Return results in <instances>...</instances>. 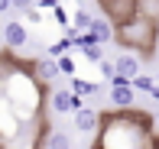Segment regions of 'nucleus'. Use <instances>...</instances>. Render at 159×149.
Instances as JSON below:
<instances>
[{"mask_svg":"<svg viewBox=\"0 0 159 149\" xmlns=\"http://www.w3.org/2000/svg\"><path fill=\"white\" fill-rule=\"evenodd\" d=\"M153 117L146 110L104 113L98 130V149H156Z\"/></svg>","mask_w":159,"mask_h":149,"instance_id":"nucleus-1","label":"nucleus"},{"mask_svg":"<svg viewBox=\"0 0 159 149\" xmlns=\"http://www.w3.org/2000/svg\"><path fill=\"white\" fill-rule=\"evenodd\" d=\"M0 94L13 104L23 123H36L42 113V81L33 68H20L16 62H0Z\"/></svg>","mask_w":159,"mask_h":149,"instance_id":"nucleus-2","label":"nucleus"},{"mask_svg":"<svg viewBox=\"0 0 159 149\" xmlns=\"http://www.w3.org/2000/svg\"><path fill=\"white\" fill-rule=\"evenodd\" d=\"M117 42L124 52H136V55H153V46H159V29H156V20L146 16V13H136L130 23L117 26Z\"/></svg>","mask_w":159,"mask_h":149,"instance_id":"nucleus-3","label":"nucleus"},{"mask_svg":"<svg viewBox=\"0 0 159 149\" xmlns=\"http://www.w3.org/2000/svg\"><path fill=\"white\" fill-rule=\"evenodd\" d=\"M23 117H20L16 110H13V104L7 101L3 94H0V143H7V139H16L20 133H23Z\"/></svg>","mask_w":159,"mask_h":149,"instance_id":"nucleus-4","label":"nucleus"},{"mask_svg":"<svg viewBox=\"0 0 159 149\" xmlns=\"http://www.w3.org/2000/svg\"><path fill=\"white\" fill-rule=\"evenodd\" d=\"M101 10H104V16L111 20L114 26H124L130 20L140 13V7H136V0H98Z\"/></svg>","mask_w":159,"mask_h":149,"instance_id":"nucleus-5","label":"nucleus"},{"mask_svg":"<svg viewBox=\"0 0 159 149\" xmlns=\"http://www.w3.org/2000/svg\"><path fill=\"white\" fill-rule=\"evenodd\" d=\"M49 107H52V113L71 117V113H78V110H81V97H78L71 88H55L52 94H49Z\"/></svg>","mask_w":159,"mask_h":149,"instance_id":"nucleus-6","label":"nucleus"},{"mask_svg":"<svg viewBox=\"0 0 159 149\" xmlns=\"http://www.w3.org/2000/svg\"><path fill=\"white\" fill-rule=\"evenodd\" d=\"M111 104H114L117 110H133V104H136V88H133V81L114 78V81H111Z\"/></svg>","mask_w":159,"mask_h":149,"instance_id":"nucleus-7","label":"nucleus"},{"mask_svg":"<svg viewBox=\"0 0 159 149\" xmlns=\"http://www.w3.org/2000/svg\"><path fill=\"white\" fill-rule=\"evenodd\" d=\"M101 120H104V113H98L91 107H81L78 113H71V123H75L78 133H98L101 130Z\"/></svg>","mask_w":159,"mask_h":149,"instance_id":"nucleus-8","label":"nucleus"},{"mask_svg":"<svg viewBox=\"0 0 159 149\" xmlns=\"http://www.w3.org/2000/svg\"><path fill=\"white\" fill-rule=\"evenodd\" d=\"M0 33H3L7 49H23L26 42H30V29H26V23H20V20H10Z\"/></svg>","mask_w":159,"mask_h":149,"instance_id":"nucleus-9","label":"nucleus"},{"mask_svg":"<svg viewBox=\"0 0 159 149\" xmlns=\"http://www.w3.org/2000/svg\"><path fill=\"white\" fill-rule=\"evenodd\" d=\"M33 65V75L39 78L42 84H52L55 78L62 75V68H59V59H52V55H46V59H36V62H30Z\"/></svg>","mask_w":159,"mask_h":149,"instance_id":"nucleus-10","label":"nucleus"},{"mask_svg":"<svg viewBox=\"0 0 159 149\" xmlns=\"http://www.w3.org/2000/svg\"><path fill=\"white\" fill-rule=\"evenodd\" d=\"M114 68H117V78L133 81V78L140 75V55L136 52H120L117 59H114Z\"/></svg>","mask_w":159,"mask_h":149,"instance_id":"nucleus-11","label":"nucleus"},{"mask_svg":"<svg viewBox=\"0 0 159 149\" xmlns=\"http://www.w3.org/2000/svg\"><path fill=\"white\" fill-rule=\"evenodd\" d=\"M91 36H94V42L98 46H107V42H114L117 39V26L111 23V20L104 16V13H101V16H94V23H91Z\"/></svg>","mask_w":159,"mask_h":149,"instance_id":"nucleus-12","label":"nucleus"},{"mask_svg":"<svg viewBox=\"0 0 159 149\" xmlns=\"http://www.w3.org/2000/svg\"><path fill=\"white\" fill-rule=\"evenodd\" d=\"M42 143H46V149H71V146H75V143H71V136H68V133H62V130H49Z\"/></svg>","mask_w":159,"mask_h":149,"instance_id":"nucleus-13","label":"nucleus"},{"mask_svg":"<svg viewBox=\"0 0 159 149\" xmlns=\"http://www.w3.org/2000/svg\"><path fill=\"white\" fill-rule=\"evenodd\" d=\"M91 23H94V13H91V10H84V7H78V10H75V16H71V29L88 33V29H91Z\"/></svg>","mask_w":159,"mask_h":149,"instance_id":"nucleus-14","label":"nucleus"},{"mask_svg":"<svg viewBox=\"0 0 159 149\" xmlns=\"http://www.w3.org/2000/svg\"><path fill=\"white\" fill-rule=\"evenodd\" d=\"M71 91H75V94L78 97H88V94H94V91H98V84L94 81H88V78H71Z\"/></svg>","mask_w":159,"mask_h":149,"instance_id":"nucleus-15","label":"nucleus"},{"mask_svg":"<svg viewBox=\"0 0 159 149\" xmlns=\"http://www.w3.org/2000/svg\"><path fill=\"white\" fill-rule=\"evenodd\" d=\"M133 88H136V91H146V94H153L159 84H156V78H149V75H136V78H133Z\"/></svg>","mask_w":159,"mask_h":149,"instance_id":"nucleus-16","label":"nucleus"},{"mask_svg":"<svg viewBox=\"0 0 159 149\" xmlns=\"http://www.w3.org/2000/svg\"><path fill=\"white\" fill-rule=\"evenodd\" d=\"M59 68H62V75L75 78V75H78V62H75V55H59Z\"/></svg>","mask_w":159,"mask_h":149,"instance_id":"nucleus-17","label":"nucleus"},{"mask_svg":"<svg viewBox=\"0 0 159 149\" xmlns=\"http://www.w3.org/2000/svg\"><path fill=\"white\" fill-rule=\"evenodd\" d=\"M81 55H84L88 62H98V65H101V62H104V46H84Z\"/></svg>","mask_w":159,"mask_h":149,"instance_id":"nucleus-18","label":"nucleus"},{"mask_svg":"<svg viewBox=\"0 0 159 149\" xmlns=\"http://www.w3.org/2000/svg\"><path fill=\"white\" fill-rule=\"evenodd\" d=\"M33 7H36L33 0H13V10H20V13H30Z\"/></svg>","mask_w":159,"mask_h":149,"instance_id":"nucleus-19","label":"nucleus"},{"mask_svg":"<svg viewBox=\"0 0 159 149\" xmlns=\"http://www.w3.org/2000/svg\"><path fill=\"white\" fill-rule=\"evenodd\" d=\"M36 7H59V0H33Z\"/></svg>","mask_w":159,"mask_h":149,"instance_id":"nucleus-20","label":"nucleus"},{"mask_svg":"<svg viewBox=\"0 0 159 149\" xmlns=\"http://www.w3.org/2000/svg\"><path fill=\"white\" fill-rule=\"evenodd\" d=\"M7 10H13V0H0V13H7Z\"/></svg>","mask_w":159,"mask_h":149,"instance_id":"nucleus-21","label":"nucleus"},{"mask_svg":"<svg viewBox=\"0 0 159 149\" xmlns=\"http://www.w3.org/2000/svg\"><path fill=\"white\" fill-rule=\"evenodd\" d=\"M149 97H153V101H156V104H159V88H156V91H153V94H149Z\"/></svg>","mask_w":159,"mask_h":149,"instance_id":"nucleus-22","label":"nucleus"},{"mask_svg":"<svg viewBox=\"0 0 159 149\" xmlns=\"http://www.w3.org/2000/svg\"><path fill=\"white\" fill-rule=\"evenodd\" d=\"M59 3H71V0H59Z\"/></svg>","mask_w":159,"mask_h":149,"instance_id":"nucleus-23","label":"nucleus"},{"mask_svg":"<svg viewBox=\"0 0 159 149\" xmlns=\"http://www.w3.org/2000/svg\"><path fill=\"white\" fill-rule=\"evenodd\" d=\"M156 52H159V46H156Z\"/></svg>","mask_w":159,"mask_h":149,"instance_id":"nucleus-24","label":"nucleus"},{"mask_svg":"<svg viewBox=\"0 0 159 149\" xmlns=\"http://www.w3.org/2000/svg\"><path fill=\"white\" fill-rule=\"evenodd\" d=\"M0 36H3V33H0Z\"/></svg>","mask_w":159,"mask_h":149,"instance_id":"nucleus-25","label":"nucleus"}]
</instances>
